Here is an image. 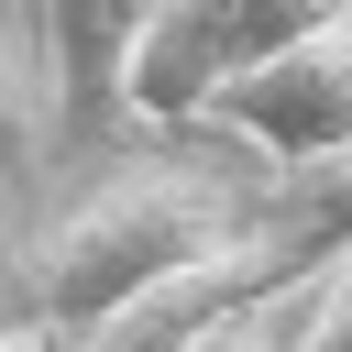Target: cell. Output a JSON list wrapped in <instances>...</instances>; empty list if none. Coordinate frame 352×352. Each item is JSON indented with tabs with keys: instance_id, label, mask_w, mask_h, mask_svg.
I'll list each match as a JSON object with an SVG mask.
<instances>
[{
	"instance_id": "cell-1",
	"label": "cell",
	"mask_w": 352,
	"mask_h": 352,
	"mask_svg": "<svg viewBox=\"0 0 352 352\" xmlns=\"http://www.w3.org/2000/svg\"><path fill=\"white\" fill-rule=\"evenodd\" d=\"M264 209H242L220 176L198 165H132L110 187H88L55 231H33V275H22V308L66 341H99L121 308H143L154 286H176L187 264L231 253Z\"/></svg>"
},
{
	"instance_id": "cell-9",
	"label": "cell",
	"mask_w": 352,
	"mask_h": 352,
	"mask_svg": "<svg viewBox=\"0 0 352 352\" xmlns=\"http://www.w3.org/2000/svg\"><path fill=\"white\" fill-rule=\"evenodd\" d=\"M198 352H286V341H275V330H264V308H253V319H231V330H220V341H198Z\"/></svg>"
},
{
	"instance_id": "cell-10",
	"label": "cell",
	"mask_w": 352,
	"mask_h": 352,
	"mask_svg": "<svg viewBox=\"0 0 352 352\" xmlns=\"http://www.w3.org/2000/svg\"><path fill=\"white\" fill-rule=\"evenodd\" d=\"M11 11H33V0H11Z\"/></svg>"
},
{
	"instance_id": "cell-5",
	"label": "cell",
	"mask_w": 352,
	"mask_h": 352,
	"mask_svg": "<svg viewBox=\"0 0 352 352\" xmlns=\"http://www.w3.org/2000/svg\"><path fill=\"white\" fill-rule=\"evenodd\" d=\"M55 143H66V132H55V77H44V55L0 22V176H33Z\"/></svg>"
},
{
	"instance_id": "cell-3",
	"label": "cell",
	"mask_w": 352,
	"mask_h": 352,
	"mask_svg": "<svg viewBox=\"0 0 352 352\" xmlns=\"http://www.w3.org/2000/svg\"><path fill=\"white\" fill-rule=\"evenodd\" d=\"M209 121L242 132V143H264L275 165H330V154H352V22H330V33L286 44L275 66H253Z\"/></svg>"
},
{
	"instance_id": "cell-8",
	"label": "cell",
	"mask_w": 352,
	"mask_h": 352,
	"mask_svg": "<svg viewBox=\"0 0 352 352\" xmlns=\"http://www.w3.org/2000/svg\"><path fill=\"white\" fill-rule=\"evenodd\" d=\"M0 352H88V341H66V330H44V319H0Z\"/></svg>"
},
{
	"instance_id": "cell-6",
	"label": "cell",
	"mask_w": 352,
	"mask_h": 352,
	"mask_svg": "<svg viewBox=\"0 0 352 352\" xmlns=\"http://www.w3.org/2000/svg\"><path fill=\"white\" fill-rule=\"evenodd\" d=\"M286 352H352V253L308 286V319H297V341Z\"/></svg>"
},
{
	"instance_id": "cell-7",
	"label": "cell",
	"mask_w": 352,
	"mask_h": 352,
	"mask_svg": "<svg viewBox=\"0 0 352 352\" xmlns=\"http://www.w3.org/2000/svg\"><path fill=\"white\" fill-rule=\"evenodd\" d=\"M33 275V231H22V198L0 187V286H22Z\"/></svg>"
},
{
	"instance_id": "cell-2",
	"label": "cell",
	"mask_w": 352,
	"mask_h": 352,
	"mask_svg": "<svg viewBox=\"0 0 352 352\" xmlns=\"http://www.w3.org/2000/svg\"><path fill=\"white\" fill-rule=\"evenodd\" d=\"M352 22V0H165L154 33H143V66H132V121L176 132V121H209L253 66H275L286 44Z\"/></svg>"
},
{
	"instance_id": "cell-4",
	"label": "cell",
	"mask_w": 352,
	"mask_h": 352,
	"mask_svg": "<svg viewBox=\"0 0 352 352\" xmlns=\"http://www.w3.org/2000/svg\"><path fill=\"white\" fill-rule=\"evenodd\" d=\"M154 11H165V0H33L44 77H55V132H66V143L132 121V66H143Z\"/></svg>"
}]
</instances>
